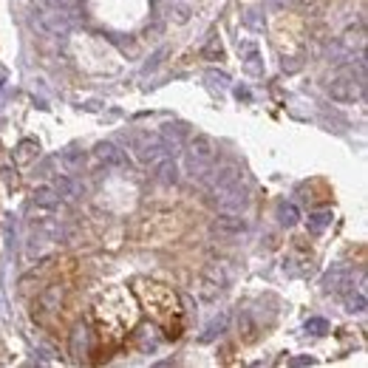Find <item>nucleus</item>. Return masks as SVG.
<instances>
[{"label": "nucleus", "instance_id": "nucleus-1", "mask_svg": "<svg viewBox=\"0 0 368 368\" xmlns=\"http://www.w3.org/2000/svg\"><path fill=\"white\" fill-rule=\"evenodd\" d=\"M207 187H210V201L221 215H241L250 207V190L238 168L212 170Z\"/></svg>", "mask_w": 368, "mask_h": 368}, {"label": "nucleus", "instance_id": "nucleus-2", "mask_svg": "<svg viewBox=\"0 0 368 368\" xmlns=\"http://www.w3.org/2000/svg\"><path fill=\"white\" fill-rule=\"evenodd\" d=\"M133 292H136V298L142 301V306L147 309V315H151L154 320L170 323L168 326V337L176 340L182 334V329L173 326V318H182V306H179L176 292L168 289L165 283H154V280H136Z\"/></svg>", "mask_w": 368, "mask_h": 368}, {"label": "nucleus", "instance_id": "nucleus-3", "mask_svg": "<svg viewBox=\"0 0 368 368\" xmlns=\"http://www.w3.org/2000/svg\"><path fill=\"white\" fill-rule=\"evenodd\" d=\"M215 162H218V147H215V142L210 136H196L187 144L184 165H187V173H190L193 182L207 184L212 170H215Z\"/></svg>", "mask_w": 368, "mask_h": 368}, {"label": "nucleus", "instance_id": "nucleus-4", "mask_svg": "<svg viewBox=\"0 0 368 368\" xmlns=\"http://www.w3.org/2000/svg\"><path fill=\"white\" fill-rule=\"evenodd\" d=\"M329 97L334 102H360L365 97V65H362V60H360L357 71H354V65H348V68H340L334 74L332 83H329Z\"/></svg>", "mask_w": 368, "mask_h": 368}, {"label": "nucleus", "instance_id": "nucleus-5", "mask_svg": "<svg viewBox=\"0 0 368 368\" xmlns=\"http://www.w3.org/2000/svg\"><path fill=\"white\" fill-rule=\"evenodd\" d=\"M133 151H136L139 162H144V165H156L159 159L168 156V147H165L159 133H136L133 136Z\"/></svg>", "mask_w": 368, "mask_h": 368}, {"label": "nucleus", "instance_id": "nucleus-6", "mask_svg": "<svg viewBox=\"0 0 368 368\" xmlns=\"http://www.w3.org/2000/svg\"><path fill=\"white\" fill-rule=\"evenodd\" d=\"M340 292H343L346 309H348L351 315H354V312H357V315H362V312L368 309V298H365V278H360V283H357V286L348 280V283H346Z\"/></svg>", "mask_w": 368, "mask_h": 368}, {"label": "nucleus", "instance_id": "nucleus-7", "mask_svg": "<svg viewBox=\"0 0 368 368\" xmlns=\"http://www.w3.org/2000/svg\"><path fill=\"white\" fill-rule=\"evenodd\" d=\"M97 159H100L105 168H114V170H119V168H128V159H125V154L119 151V147H116L114 142H100V144H97Z\"/></svg>", "mask_w": 368, "mask_h": 368}, {"label": "nucleus", "instance_id": "nucleus-8", "mask_svg": "<svg viewBox=\"0 0 368 368\" xmlns=\"http://www.w3.org/2000/svg\"><path fill=\"white\" fill-rule=\"evenodd\" d=\"M241 62H244V71L250 77H261L264 74V60H261V51L255 43H241Z\"/></svg>", "mask_w": 368, "mask_h": 368}, {"label": "nucleus", "instance_id": "nucleus-9", "mask_svg": "<svg viewBox=\"0 0 368 368\" xmlns=\"http://www.w3.org/2000/svg\"><path fill=\"white\" fill-rule=\"evenodd\" d=\"M159 136H162V142H165V147H168V156H173V154L182 151V142H184V125H179V122H168V125L159 130Z\"/></svg>", "mask_w": 368, "mask_h": 368}, {"label": "nucleus", "instance_id": "nucleus-10", "mask_svg": "<svg viewBox=\"0 0 368 368\" xmlns=\"http://www.w3.org/2000/svg\"><path fill=\"white\" fill-rule=\"evenodd\" d=\"M348 280H351V272H348V266L337 264V266H332V269L323 275V289H326V292H340V289H343Z\"/></svg>", "mask_w": 368, "mask_h": 368}, {"label": "nucleus", "instance_id": "nucleus-11", "mask_svg": "<svg viewBox=\"0 0 368 368\" xmlns=\"http://www.w3.org/2000/svg\"><path fill=\"white\" fill-rule=\"evenodd\" d=\"M60 165L68 176H77L86 168V154L77 151V147H68V151H62V156H60Z\"/></svg>", "mask_w": 368, "mask_h": 368}, {"label": "nucleus", "instance_id": "nucleus-12", "mask_svg": "<svg viewBox=\"0 0 368 368\" xmlns=\"http://www.w3.org/2000/svg\"><path fill=\"white\" fill-rule=\"evenodd\" d=\"M32 210H60V196L54 187H40L32 196Z\"/></svg>", "mask_w": 368, "mask_h": 368}, {"label": "nucleus", "instance_id": "nucleus-13", "mask_svg": "<svg viewBox=\"0 0 368 368\" xmlns=\"http://www.w3.org/2000/svg\"><path fill=\"white\" fill-rule=\"evenodd\" d=\"M154 168H156V179H159L162 184H176V182H179V165L173 162V156L159 159Z\"/></svg>", "mask_w": 368, "mask_h": 368}, {"label": "nucleus", "instance_id": "nucleus-14", "mask_svg": "<svg viewBox=\"0 0 368 368\" xmlns=\"http://www.w3.org/2000/svg\"><path fill=\"white\" fill-rule=\"evenodd\" d=\"M37 156H40V144L32 142V139H23L18 144V151H15V162H20V165H32Z\"/></svg>", "mask_w": 368, "mask_h": 368}, {"label": "nucleus", "instance_id": "nucleus-15", "mask_svg": "<svg viewBox=\"0 0 368 368\" xmlns=\"http://www.w3.org/2000/svg\"><path fill=\"white\" fill-rule=\"evenodd\" d=\"M278 221L283 227H294L301 221V210H298V204H292V201H280L278 204Z\"/></svg>", "mask_w": 368, "mask_h": 368}, {"label": "nucleus", "instance_id": "nucleus-16", "mask_svg": "<svg viewBox=\"0 0 368 368\" xmlns=\"http://www.w3.org/2000/svg\"><path fill=\"white\" fill-rule=\"evenodd\" d=\"M332 210H315L312 215H309V233L312 236H323V230L332 224Z\"/></svg>", "mask_w": 368, "mask_h": 368}, {"label": "nucleus", "instance_id": "nucleus-17", "mask_svg": "<svg viewBox=\"0 0 368 368\" xmlns=\"http://www.w3.org/2000/svg\"><path fill=\"white\" fill-rule=\"evenodd\" d=\"M54 190H57V196H62V198H77V196H80V184L74 182L71 176H60L57 184H54Z\"/></svg>", "mask_w": 368, "mask_h": 368}, {"label": "nucleus", "instance_id": "nucleus-18", "mask_svg": "<svg viewBox=\"0 0 368 368\" xmlns=\"http://www.w3.org/2000/svg\"><path fill=\"white\" fill-rule=\"evenodd\" d=\"M201 57L204 60H221V57H224V43H221V37H210L207 40V46L201 48Z\"/></svg>", "mask_w": 368, "mask_h": 368}, {"label": "nucleus", "instance_id": "nucleus-19", "mask_svg": "<svg viewBox=\"0 0 368 368\" xmlns=\"http://www.w3.org/2000/svg\"><path fill=\"white\" fill-rule=\"evenodd\" d=\"M227 318H230L227 312L221 315V318H215V320H212V323L207 326V332L201 334V343H210V340H212L215 334H221V332H224V329H227Z\"/></svg>", "mask_w": 368, "mask_h": 368}, {"label": "nucleus", "instance_id": "nucleus-20", "mask_svg": "<svg viewBox=\"0 0 368 368\" xmlns=\"http://www.w3.org/2000/svg\"><path fill=\"white\" fill-rule=\"evenodd\" d=\"M329 332V323L323 320V318H312V320H306V334H312V337H323Z\"/></svg>", "mask_w": 368, "mask_h": 368}, {"label": "nucleus", "instance_id": "nucleus-21", "mask_svg": "<svg viewBox=\"0 0 368 368\" xmlns=\"http://www.w3.org/2000/svg\"><path fill=\"white\" fill-rule=\"evenodd\" d=\"M241 332H244V340H247V343H252V340L258 337V334H255V332H258V326L250 320V315H244V320H241Z\"/></svg>", "mask_w": 368, "mask_h": 368}, {"label": "nucleus", "instance_id": "nucleus-22", "mask_svg": "<svg viewBox=\"0 0 368 368\" xmlns=\"http://www.w3.org/2000/svg\"><path fill=\"white\" fill-rule=\"evenodd\" d=\"M139 340H144V351H147V329H139ZM159 340H156V329L151 332V351H156Z\"/></svg>", "mask_w": 368, "mask_h": 368}, {"label": "nucleus", "instance_id": "nucleus-23", "mask_svg": "<svg viewBox=\"0 0 368 368\" xmlns=\"http://www.w3.org/2000/svg\"><path fill=\"white\" fill-rule=\"evenodd\" d=\"M236 97H238V100H250V91H247V88H236Z\"/></svg>", "mask_w": 368, "mask_h": 368}, {"label": "nucleus", "instance_id": "nucleus-24", "mask_svg": "<svg viewBox=\"0 0 368 368\" xmlns=\"http://www.w3.org/2000/svg\"><path fill=\"white\" fill-rule=\"evenodd\" d=\"M292 362H294V365H312L315 360H309V357H301V360H292Z\"/></svg>", "mask_w": 368, "mask_h": 368}]
</instances>
